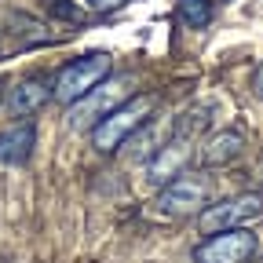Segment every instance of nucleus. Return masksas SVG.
I'll return each instance as SVG.
<instances>
[{
	"label": "nucleus",
	"instance_id": "10",
	"mask_svg": "<svg viewBox=\"0 0 263 263\" xmlns=\"http://www.w3.org/2000/svg\"><path fill=\"white\" fill-rule=\"evenodd\" d=\"M48 99H51V84H48L44 77H29V81H22L18 88H11L8 110H11L15 117H29V114H37Z\"/></svg>",
	"mask_w": 263,
	"mask_h": 263
},
{
	"label": "nucleus",
	"instance_id": "13",
	"mask_svg": "<svg viewBox=\"0 0 263 263\" xmlns=\"http://www.w3.org/2000/svg\"><path fill=\"white\" fill-rule=\"evenodd\" d=\"M91 11H114V8H124L128 0H84Z\"/></svg>",
	"mask_w": 263,
	"mask_h": 263
},
{
	"label": "nucleus",
	"instance_id": "12",
	"mask_svg": "<svg viewBox=\"0 0 263 263\" xmlns=\"http://www.w3.org/2000/svg\"><path fill=\"white\" fill-rule=\"evenodd\" d=\"M44 4H48V11L55 15V18H62V22H81L84 15L70 4V0H44Z\"/></svg>",
	"mask_w": 263,
	"mask_h": 263
},
{
	"label": "nucleus",
	"instance_id": "1",
	"mask_svg": "<svg viewBox=\"0 0 263 263\" xmlns=\"http://www.w3.org/2000/svg\"><path fill=\"white\" fill-rule=\"evenodd\" d=\"M154 106H157V95H146V91H139V95L124 99V103H117L106 117H99V121L88 128V132H91V146H95L99 154L121 150V146L146 124V117L154 114Z\"/></svg>",
	"mask_w": 263,
	"mask_h": 263
},
{
	"label": "nucleus",
	"instance_id": "14",
	"mask_svg": "<svg viewBox=\"0 0 263 263\" xmlns=\"http://www.w3.org/2000/svg\"><path fill=\"white\" fill-rule=\"evenodd\" d=\"M256 91L263 95V66H259V70H256Z\"/></svg>",
	"mask_w": 263,
	"mask_h": 263
},
{
	"label": "nucleus",
	"instance_id": "4",
	"mask_svg": "<svg viewBox=\"0 0 263 263\" xmlns=\"http://www.w3.org/2000/svg\"><path fill=\"white\" fill-rule=\"evenodd\" d=\"M259 216H263V194L249 190V194L223 197V201H209L197 212V227H201V234H216V230H227V227H245Z\"/></svg>",
	"mask_w": 263,
	"mask_h": 263
},
{
	"label": "nucleus",
	"instance_id": "7",
	"mask_svg": "<svg viewBox=\"0 0 263 263\" xmlns=\"http://www.w3.org/2000/svg\"><path fill=\"white\" fill-rule=\"evenodd\" d=\"M186 157H190L186 136H179V139H172V143L157 146V150L150 154V164H146V183H154V186H164L168 179H176V176L183 172Z\"/></svg>",
	"mask_w": 263,
	"mask_h": 263
},
{
	"label": "nucleus",
	"instance_id": "2",
	"mask_svg": "<svg viewBox=\"0 0 263 263\" xmlns=\"http://www.w3.org/2000/svg\"><path fill=\"white\" fill-rule=\"evenodd\" d=\"M209 201H212V179L201 172H186V168L157 190V212L172 219L197 216Z\"/></svg>",
	"mask_w": 263,
	"mask_h": 263
},
{
	"label": "nucleus",
	"instance_id": "6",
	"mask_svg": "<svg viewBox=\"0 0 263 263\" xmlns=\"http://www.w3.org/2000/svg\"><path fill=\"white\" fill-rule=\"evenodd\" d=\"M121 99V84H95L88 95H81L77 103H70V128H91L99 117H106Z\"/></svg>",
	"mask_w": 263,
	"mask_h": 263
},
{
	"label": "nucleus",
	"instance_id": "3",
	"mask_svg": "<svg viewBox=\"0 0 263 263\" xmlns=\"http://www.w3.org/2000/svg\"><path fill=\"white\" fill-rule=\"evenodd\" d=\"M114 70V59L106 51H91V55H81L73 59L70 66H62L59 77H55V88H51V99H59V103H77L81 95H88L95 84H103Z\"/></svg>",
	"mask_w": 263,
	"mask_h": 263
},
{
	"label": "nucleus",
	"instance_id": "11",
	"mask_svg": "<svg viewBox=\"0 0 263 263\" xmlns=\"http://www.w3.org/2000/svg\"><path fill=\"white\" fill-rule=\"evenodd\" d=\"M179 18L190 29H201L212 22V0H179Z\"/></svg>",
	"mask_w": 263,
	"mask_h": 263
},
{
	"label": "nucleus",
	"instance_id": "15",
	"mask_svg": "<svg viewBox=\"0 0 263 263\" xmlns=\"http://www.w3.org/2000/svg\"><path fill=\"white\" fill-rule=\"evenodd\" d=\"M0 103H4V81H0Z\"/></svg>",
	"mask_w": 263,
	"mask_h": 263
},
{
	"label": "nucleus",
	"instance_id": "5",
	"mask_svg": "<svg viewBox=\"0 0 263 263\" xmlns=\"http://www.w3.org/2000/svg\"><path fill=\"white\" fill-rule=\"evenodd\" d=\"M256 249H259V238L249 227H227L194 249V263H249Z\"/></svg>",
	"mask_w": 263,
	"mask_h": 263
},
{
	"label": "nucleus",
	"instance_id": "9",
	"mask_svg": "<svg viewBox=\"0 0 263 263\" xmlns=\"http://www.w3.org/2000/svg\"><path fill=\"white\" fill-rule=\"evenodd\" d=\"M37 146V128L33 121H18L0 132V164H26Z\"/></svg>",
	"mask_w": 263,
	"mask_h": 263
},
{
	"label": "nucleus",
	"instance_id": "8",
	"mask_svg": "<svg viewBox=\"0 0 263 263\" xmlns=\"http://www.w3.org/2000/svg\"><path fill=\"white\" fill-rule=\"evenodd\" d=\"M241 150H245V136H241V132L238 128H219V132H212V136L201 143L197 157H201L205 168H219V164H230Z\"/></svg>",
	"mask_w": 263,
	"mask_h": 263
}]
</instances>
